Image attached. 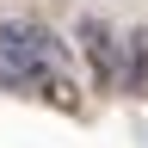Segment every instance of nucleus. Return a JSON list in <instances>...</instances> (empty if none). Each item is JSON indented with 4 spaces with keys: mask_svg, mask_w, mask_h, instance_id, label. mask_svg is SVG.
<instances>
[{
    "mask_svg": "<svg viewBox=\"0 0 148 148\" xmlns=\"http://www.w3.org/2000/svg\"><path fill=\"white\" fill-rule=\"evenodd\" d=\"M0 62H6L25 92L49 99L56 111H80V92H74V49L37 18H6L0 25Z\"/></svg>",
    "mask_w": 148,
    "mask_h": 148,
    "instance_id": "obj_1",
    "label": "nucleus"
},
{
    "mask_svg": "<svg viewBox=\"0 0 148 148\" xmlns=\"http://www.w3.org/2000/svg\"><path fill=\"white\" fill-rule=\"evenodd\" d=\"M74 49L86 56L92 86H99V92H123V37L111 31L99 12H86L80 25H74Z\"/></svg>",
    "mask_w": 148,
    "mask_h": 148,
    "instance_id": "obj_2",
    "label": "nucleus"
},
{
    "mask_svg": "<svg viewBox=\"0 0 148 148\" xmlns=\"http://www.w3.org/2000/svg\"><path fill=\"white\" fill-rule=\"evenodd\" d=\"M123 92H148V25L123 37Z\"/></svg>",
    "mask_w": 148,
    "mask_h": 148,
    "instance_id": "obj_3",
    "label": "nucleus"
},
{
    "mask_svg": "<svg viewBox=\"0 0 148 148\" xmlns=\"http://www.w3.org/2000/svg\"><path fill=\"white\" fill-rule=\"evenodd\" d=\"M0 92H25V80H18V74H12L6 62H0Z\"/></svg>",
    "mask_w": 148,
    "mask_h": 148,
    "instance_id": "obj_4",
    "label": "nucleus"
}]
</instances>
